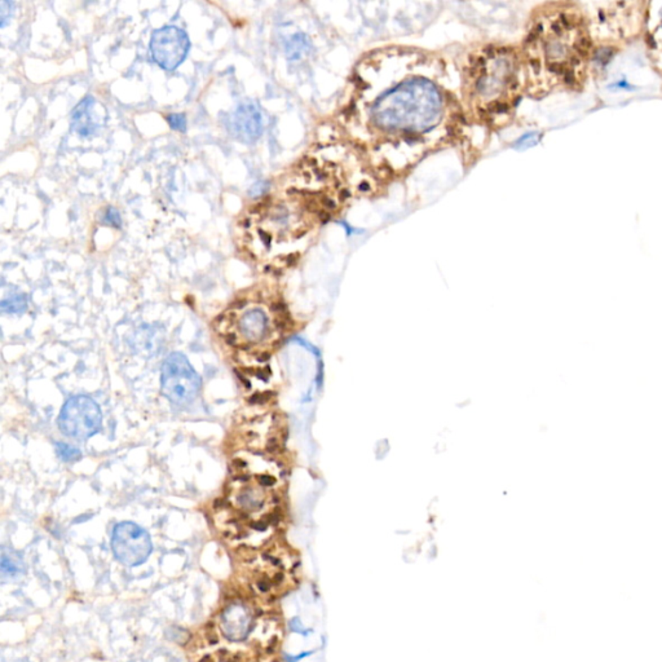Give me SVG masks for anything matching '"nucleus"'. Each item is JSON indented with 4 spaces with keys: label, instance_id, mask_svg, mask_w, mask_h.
<instances>
[{
    "label": "nucleus",
    "instance_id": "nucleus-1",
    "mask_svg": "<svg viewBox=\"0 0 662 662\" xmlns=\"http://www.w3.org/2000/svg\"><path fill=\"white\" fill-rule=\"evenodd\" d=\"M590 52L592 37L582 13L572 7L552 9L532 32L530 73L544 87H577L584 80Z\"/></svg>",
    "mask_w": 662,
    "mask_h": 662
},
{
    "label": "nucleus",
    "instance_id": "nucleus-2",
    "mask_svg": "<svg viewBox=\"0 0 662 662\" xmlns=\"http://www.w3.org/2000/svg\"><path fill=\"white\" fill-rule=\"evenodd\" d=\"M444 114V97L434 82L409 78L380 94L370 105L371 127L385 135L416 136L436 128Z\"/></svg>",
    "mask_w": 662,
    "mask_h": 662
},
{
    "label": "nucleus",
    "instance_id": "nucleus-3",
    "mask_svg": "<svg viewBox=\"0 0 662 662\" xmlns=\"http://www.w3.org/2000/svg\"><path fill=\"white\" fill-rule=\"evenodd\" d=\"M518 85V63L513 54L494 51L481 60L473 73L471 94L482 111H504Z\"/></svg>",
    "mask_w": 662,
    "mask_h": 662
},
{
    "label": "nucleus",
    "instance_id": "nucleus-4",
    "mask_svg": "<svg viewBox=\"0 0 662 662\" xmlns=\"http://www.w3.org/2000/svg\"><path fill=\"white\" fill-rule=\"evenodd\" d=\"M295 560L284 550L263 552L250 561L244 578L250 589L264 599H275L294 587Z\"/></svg>",
    "mask_w": 662,
    "mask_h": 662
},
{
    "label": "nucleus",
    "instance_id": "nucleus-5",
    "mask_svg": "<svg viewBox=\"0 0 662 662\" xmlns=\"http://www.w3.org/2000/svg\"><path fill=\"white\" fill-rule=\"evenodd\" d=\"M161 385L162 392L170 401L187 405L199 394L201 378L185 356L174 352L163 363Z\"/></svg>",
    "mask_w": 662,
    "mask_h": 662
},
{
    "label": "nucleus",
    "instance_id": "nucleus-6",
    "mask_svg": "<svg viewBox=\"0 0 662 662\" xmlns=\"http://www.w3.org/2000/svg\"><path fill=\"white\" fill-rule=\"evenodd\" d=\"M103 414L99 405L88 396H75L65 402L58 417L63 434L74 439H88L100 430Z\"/></svg>",
    "mask_w": 662,
    "mask_h": 662
},
{
    "label": "nucleus",
    "instance_id": "nucleus-7",
    "mask_svg": "<svg viewBox=\"0 0 662 662\" xmlns=\"http://www.w3.org/2000/svg\"><path fill=\"white\" fill-rule=\"evenodd\" d=\"M268 485L269 482L263 481L238 480L229 496L232 506L241 516L251 520L256 532L269 528V521H266L272 499L267 489Z\"/></svg>",
    "mask_w": 662,
    "mask_h": 662
},
{
    "label": "nucleus",
    "instance_id": "nucleus-8",
    "mask_svg": "<svg viewBox=\"0 0 662 662\" xmlns=\"http://www.w3.org/2000/svg\"><path fill=\"white\" fill-rule=\"evenodd\" d=\"M111 549L122 564L136 567L149 558L153 544L145 529L131 521H123L113 530Z\"/></svg>",
    "mask_w": 662,
    "mask_h": 662
},
{
    "label": "nucleus",
    "instance_id": "nucleus-9",
    "mask_svg": "<svg viewBox=\"0 0 662 662\" xmlns=\"http://www.w3.org/2000/svg\"><path fill=\"white\" fill-rule=\"evenodd\" d=\"M188 35L176 26L161 27L151 35L150 52L158 66L165 70H175L185 60L189 51Z\"/></svg>",
    "mask_w": 662,
    "mask_h": 662
},
{
    "label": "nucleus",
    "instance_id": "nucleus-10",
    "mask_svg": "<svg viewBox=\"0 0 662 662\" xmlns=\"http://www.w3.org/2000/svg\"><path fill=\"white\" fill-rule=\"evenodd\" d=\"M253 623V609L242 600L230 601L219 618L221 634L230 642H242L247 638Z\"/></svg>",
    "mask_w": 662,
    "mask_h": 662
},
{
    "label": "nucleus",
    "instance_id": "nucleus-11",
    "mask_svg": "<svg viewBox=\"0 0 662 662\" xmlns=\"http://www.w3.org/2000/svg\"><path fill=\"white\" fill-rule=\"evenodd\" d=\"M106 111L92 96H87L71 111V128L80 137H91L103 126Z\"/></svg>",
    "mask_w": 662,
    "mask_h": 662
},
{
    "label": "nucleus",
    "instance_id": "nucleus-12",
    "mask_svg": "<svg viewBox=\"0 0 662 662\" xmlns=\"http://www.w3.org/2000/svg\"><path fill=\"white\" fill-rule=\"evenodd\" d=\"M230 132L244 144H253L263 134V118L256 105L241 104L230 118Z\"/></svg>",
    "mask_w": 662,
    "mask_h": 662
},
{
    "label": "nucleus",
    "instance_id": "nucleus-13",
    "mask_svg": "<svg viewBox=\"0 0 662 662\" xmlns=\"http://www.w3.org/2000/svg\"><path fill=\"white\" fill-rule=\"evenodd\" d=\"M268 331V318L261 308H249L237 320L238 339L246 344H256Z\"/></svg>",
    "mask_w": 662,
    "mask_h": 662
},
{
    "label": "nucleus",
    "instance_id": "nucleus-14",
    "mask_svg": "<svg viewBox=\"0 0 662 662\" xmlns=\"http://www.w3.org/2000/svg\"><path fill=\"white\" fill-rule=\"evenodd\" d=\"M1 577L6 578H16L24 573V563L23 559L12 550L3 549L1 551Z\"/></svg>",
    "mask_w": 662,
    "mask_h": 662
},
{
    "label": "nucleus",
    "instance_id": "nucleus-15",
    "mask_svg": "<svg viewBox=\"0 0 662 662\" xmlns=\"http://www.w3.org/2000/svg\"><path fill=\"white\" fill-rule=\"evenodd\" d=\"M311 43L304 34H296L286 44V56L289 60L296 61L307 54Z\"/></svg>",
    "mask_w": 662,
    "mask_h": 662
},
{
    "label": "nucleus",
    "instance_id": "nucleus-16",
    "mask_svg": "<svg viewBox=\"0 0 662 662\" xmlns=\"http://www.w3.org/2000/svg\"><path fill=\"white\" fill-rule=\"evenodd\" d=\"M0 308L3 313H23L27 308V298L24 294L12 295L1 301Z\"/></svg>",
    "mask_w": 662,
    "mask_h": 662
},
{
    "label": "nucleus",
    "instance_id": "nucleus-17",
    "mask_svg": "<svg viewBox=\"0 0 662 662\" xmlns=\"http://www.w3.org/2000/svg\"><path fill=\"white\" fill-rule=\"evenodd\" d=\"M56 450H57V454L60 456L61 459H63L65 462H75L78 461L80 458V451L75 448H71L69 445L66 444H63V442H58L56 444Z\"/></svg>",
    "mask_w": 662,
    "mask_h": 662
},
{
    "label": "nucleus",
    "instance_id": "nucleus-18",
    "mask_svg": "<svg viewBox=\"0 0 662 662\" xmlns=\"http://www.w3.org/2000/svg\"><path fill=\"white\" fill-rule=\"evenodd\" d=\"M13 11H15L13 1H7V0L0 1V27L7 26L11 21V17L13 16Z\"/></svg>",
    "mask_w": 662,
    "mask_h": 662
},
{
    "label": "nucleus",
    "instance_id": "nucleus-19",
    "mask_svg": "<svg viewBox=\"0 0 662 662\" xmlns=\"http://www.w3.org/2000/svg\"><path fill=\"white\" fill-rule=\"evenodd\" d=\"M167 122L170 127L173 130H176V131H180V132H184L187 131V117L182 114V113H179V114H168L167 117Z\"/></svg>",
    "mask_w": 662,
    "mask_h": 662
},
{
    "label": "nucleus",
    "instance_id": "nucleus-20",
    "mask_svg": "<svg viewBox=\"0 0 662 662\" xmlns=\"http://www.w3.org/2000/svg\"><path fill=\"white\" fill-rule=\"evenodd\" d=\"M103 223L104 224H106V225H111V227L119 229L122 227V218H120V215H119L118 211H117L114 207H109V208L105 211Z\"/></svg>",
    "mask_w": 662,
    "mask_h": 662
},
{
    "label": "nucleus",
    "instance_id": "nucleus-21",
    "mask_svg": "<svg viewBox=\"0 0 662 662\" xmlns=\"http://www.w3.org/2000/svg\"><path fill=\"white\" fill-rule=\"evenodd\" d=\"M269 189V184L267 182H258L254 184L253 187L249 189V194L253 198L261 197L266 194Z\"/></svg>",
    "mask_w": 662,
    "mask_h": 662
},
{
    "label": "nucleus",
    "instance_id": "nucleus-22",
    "mask_svg": "<svg viewBox=\"0 0 662 662\" xmlns=\"http://www.w3.org/2000/svg\"><path fill=\"white\" fill-rule=\"evenodd\" d=\"M535 142H536L535 135H525L524 137H521L520 140L515 144V146L516 148H527V146L533 145Z\"/></svg>",
    "mask_w": 662,
    "mask_h": 662
}]
</instances>
